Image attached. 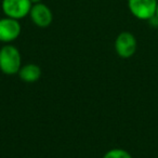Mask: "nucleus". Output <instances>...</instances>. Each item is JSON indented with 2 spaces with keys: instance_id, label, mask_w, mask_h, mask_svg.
<instances>
[{
  "instance_id": "f257e3e1",
  "label": "nucleus",
  "mask_w": 158,
  "mask_h": 158,
  "mask_svg": "<svg viewBox=\"0 0 158 158\" xmlns=\"http://www.w3.org/2000/svg\"><path fill=\"white\" fill-rule=\"evenodd\" d=\"M22 67V55L15 46L7 44L0 49V70L8 76L18 75Z\"/></svg>"
},
{
  "instance_id": "f03ea898",
  "label": "nucleus",
  "mask_w": 158,
  "mask_h": 158,
  "mask_svg": "<svg viewBox=\"0 0 158 158\" xmlns=\"http://www.w3.org/2000/svg\"><path fill=\"white\" fill-rule=\"evenodd\" d=\"M158 0H128L130 13L140 21H151L155 18Z\"/></svg>"
},
{
  "instance_id": "7ed1b4c3",
  "label": "nucleus",
  "mask_w": 158,
  "mask_h": 158,
  "mask_svg": "<svg viewBox=\"0 0 158 158\" xmlns=\"http://www.w3.org/2000/svg\"><path fill=\"white\" fill-rule=\"evenodd\" d=\"M115 51L121 59H130L136 52L138 41L135 36L130 31H121L115 39Z\"/></svg>"
},
{
  "instance_id": "20e7f679",
  "label": "nucleus",
  "mask_w": 158,
  "mask_h": 158,
  "mask_svg": "<svg viewBox=\"0 0 158 158\" xmlns=\"http://www.w3.org/2000/svg\"><path fill=\"white\" fill-rule=\"evenodd\" d=\"M33 3L31 0H2L1 9L6 16L15 20H22L29 15Z\"/></svg>"
},
{
  "instance_id": "39448f33",
  "label": "nucleus",
  "mask_w": 158,
  "mask_h": 158,
  "mask_svg": "<svg viewBox=\"0 0 158 158\" xmlns=\"http://www.w3.org/2000/svg\"><path fill=\"white\" fill-rule=\"evenodd\" d=\"M22 33V26L19 20L5 16L0 19V42L7 44L15 41Z\"/></svg>"
},
{
  "instance_id": "423d86ee",
  "label": "nucleus",
  "mask_w": 158,
  "mask_h": 158,
  "mask_svg": "<svg viewBox=\"0 0 158 158\" xmlns=\"http://www.w3.org/2000/svg\"><path fill=\"white\" fill-rule=\"evenodd\" d=\"M29 19L34 25L40 28H47L53 22V13L51 9L44 2L35 3L29 11Z\"/></svg>"
},
{
  "instance_id": "0eeeda50",
  "label": "nucleus",
  "mask_w": 158,
  "mask_h": 158,
  "mask_svg": "<svg viewBox=\"0 0 158 158\" xmlns=\"http://www.w3.org/2000/svg\"><path fill=\"white\" fill-rule=\"evenodd\" d=\"M41 75L42 72L40 66L34 63H27L25 65H22V67L18 73L19 78L26 84H34V82L38 81Z\"/></svg>"
},
{
  "instance_id": "6e6552de",
  "label": "nucleus",
  "mask_w": 158,
  "mask_h": 158,
  "mask_svg": "<svg viewBox=\"0 0 158 158\" xmlns=\"http://www.w3.org/2000/svg\"><path fill=\"white\" fill-rule=\"evenodd\" d=\"M103 158H132L131 154L123 148H112L103 155Z\"/></svg>"
},
{
  "instance_id": "1a4fd4ad",
  "label": "nucleus",
  "mask_w": 158,
  "mask_h": 158,
  "mask_svg": "<svg viewBox=\"0 0 158 158\" xmlns=\"http://www.w3.org/2000/svg\"><path fill=\"white\" fill-rule=\"evenodd\" d=\"M31 2L33 3V5H35V3H39V2H42V0H31Z\"/></svg>"
},
{
  "instance_id": "9d476101",
  "label": "nucleus",
  "mask_w": 158,
  "mask_h": 158,
  "mask_svg": "<svg viewBox=\"0 0 158 158\" xmlns=\"http://www.w3.org/2000/svg\"><path fill=\"white\" fill-rule=\"evenodd\" d=\"M155 18H156V20H157V22H158V5H157V10H156V15H155Z\"/></svg>"
}]
</instances>
